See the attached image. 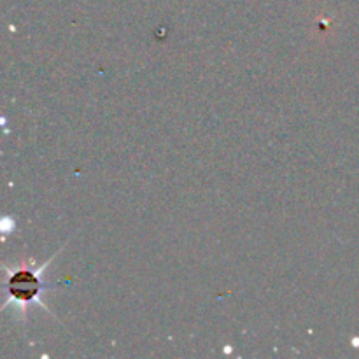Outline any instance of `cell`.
Segmentation results:
<instances>
[{
    "label": "cell",
    "instance_id": "6da1fadb",
    "mask_svg": "<svg viewBox=\"0 0 359 359\" xmlns=\"http://www.w3.org/2000/svg\"><path fill=\"white\" fill-rule=\"evenodd\" d=\"M39 291V280L34 273H18L11 280V293L18 300H32Z\"/></svg>",
    "mask_w": 359,
    "mask_h": 359
}]
</instances>
